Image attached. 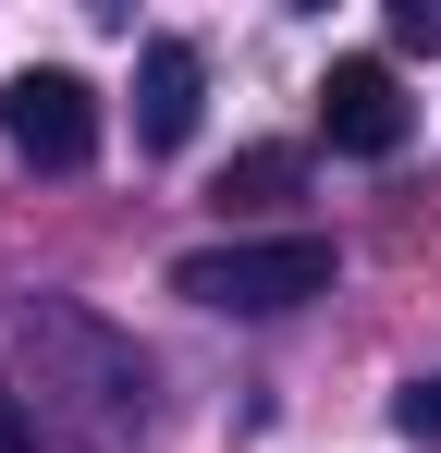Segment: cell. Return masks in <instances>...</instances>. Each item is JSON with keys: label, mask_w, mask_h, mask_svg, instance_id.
I'll return each mask as SVG.
<instances>
[{"label": "cell", "mask_w": 441, "mask_h": 453, "mask_svg": "<svg viewBox=\"0 0 441 453\" xmlns=\"http://www.w3.org/2000/svg\"><path fill=\"white\" fill-rule=\"evenodd\" d=\"M392 50H441V0H392Z\"/></svg>", "instance_id": "52a82bcc"}, {"label": "cell", "mask_w": 441, "mask_h": 453, "mask_svg": "<svg viewBox=\"0 0 441 453\" xmlns=\"http://www.w3.org/2000/svg\"><path fill=\"white\" fill-rule=\"evenodd\" d=\"M294 172H306L294 148H245L233 172H220V209H270V196H294Z\"/></svg>", "instance_id": "5b68a950"}, {"label": "cell", "mask_w": 441, "mask_h": 453, "mask_svg": "<svg viewBox=\"0 0 441 453\" xmlns=\"http://www.w3.org/2000/svg\"><path fill=\"white\" fill-rule=\"evenodd\" d=\"M392 429H405V441H441V368H429V380H405V404H392Z\"/></svg>", "instance_id": "8992f818"}, {"label": "cell", "mask_w": 441, "mask_h": 453, "mask_svg": "<svg viewBox=\"0 0 441 453\" xmlns=\"http://www.w3.org/2000/svg\"><path fill=\"white\" fill-rule=\"evenodd\" d=\"M0 135H12V159H37V172H86L98 159V86L62 74V62L12 74L0 86Z\"/></svg>", "instance_id": "7a4b0ae2"}, {"label": "cell", "mask_w": 441, "mask_h": 453, "mask_svg": "<svg viewBox=\"0 0 441 453\" xmlns=\"http://www.w3.org/2000/svg\"><path fill=\"white\" fill-rule=\"evenodd\" d=\"M197 111H209V62H197V37H147V50H135V148H184Z\"/></svg>", "instance_id": "277c9868"}, {"label": "cell", "mask_w": 441, "mask_h": 453, "mask_svg": "<svg viewBox=\"0 0 441 453\" xmlns=\"http://www.w3.org/2000/svg\"><path fill=\"white\" fill-rule=\"evenodd\" d=\"M405 123H417V111H405V86H392V62H331V74H319V135H331V148L344 159H392L405 148Z\"/></svg>", "instance_id": "3957f363"}, {"label": "cell", "mask_w": 441, "mask_h": 453, "mask_svg": "<svg viewBox=\"0 0 441 453\" xmlns=\"http://www.w3.org/2000/svg\"><path fill=\"white\" fill-rule=\"evenodd\" d=\"M331 233H233V245H197L172 257V295L184 306H220V319H282V306L331 295Z\"/></svg>", "instance_id": "6da1fadb"}, {"label": "cell", "mask_w": 441, "mask_h": 453, "mask_svg": "<svg viewBox=\"0 0 441 453\" xmlns=\"http://www.w3.org/2000/svg\"><path fill=\"white\" fill-rule=\"evenodd\" d=\"M0 453H37V404H25L12 380H0Z\"/></svg>", "instance_id": "ba28073f"}]
</instances>
